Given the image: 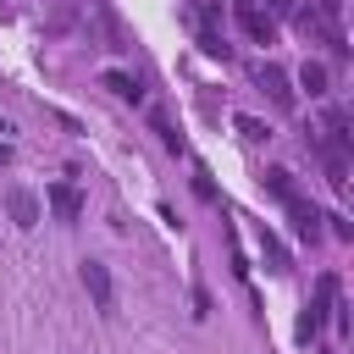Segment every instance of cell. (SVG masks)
<instances>
[{
    "label": "cell",
    "mask_w": 354,
    "mask_h": 354,
    "mask_svg": "<svg viewBox=\"0 0 354 354\" xmlns=\"http://www.w3.org/2000/svg\"><path fill=\"white\" fill-rule=\"evenodd\" d=\"M238 22H243V33H249L254 44H271V22H266L254 6H238Z\"/></svg>",
    "instance_id": "9"
},
{
    "label": "cell",
    "mask_w": 354,
    "mask_h": 354,
    "mask_svg": "<svg viewBox=\"0 0 354 354\" xmlns=\"http://www.w3.org/2000/svg\"><path fill=\"white\" fill-rule=\"evenodd\" d=\"M266 188H271L282 205H293V199H299V188H293V171H282V166H277V171H266Z\"/></svg>",
    "instance_id": "10"
},
{
    "label": "cell",
    "mask_w": 354,
    "mask_h": 354,
    "mask_svg": "<svg viewBox=\"0 0 354 354\" xmlns=\"http://www.w3.org/2000/svg\"><path fill=\"white\" fill-rule=\"evenodd\" d=\"M6 160H11V149H6V144H0V166H6Z\"/></svg>",
    "instance_id": "15"
},
{
    "label": "cell",
    "mask_w": 354,
    "mask_h": 354,
    "mask_svg": "<svg viewBox=\"0 0 354 354\" xmlns=\"http://www.w3.org/2000/svg\"><path fill=\"white\" fill-rule=\"evenodd\" d=\"M6 133H11V122H6V116H0V138H6Z\"/></svg>",
    "instance_id": "16"
},
{
    "label": "cell",
    "mask_w": 354,
    "mask_h": 354,
    "mask_svg": "<svg viewBox=\"0 0 354 354\" xmlns=\"http://www.w3.org/2000/svg\"><path fill=\"white\" fill-rule=\"evenodd\" d=\"M194 194H199V199H216V183H210L205 166H194Z\"/></svg>",
    "instance_id": "12"
},
{
    "label": "cell",
    "mask_w": 354,
    "mask_h": 354,
    "mask_svg": "<svg viewBox=\"0 0 354 354\" xmlns=\"http://www.w3.org/2000/svg\"><path fill=\"white\" fill-rule=\"evenodd\" d=\"M315 11H321L326 22H337V17H343V0H315Z\"/></svg>",
    "instance_id": "13"
},
{
    "label": "cell",
    "mask_w": 354,
    "mask_h": 354,
    "mask_svg": "<svg viewBox=\"0 0 354 354\" xmlns=\"http://www.w3.org/2000/svg\"><path fill=\"white\" fill-rule=\"evenodd\" d=\"M299 88L326 94V66H321V61H304V66H299Z\"/></svg>",
    "instance_id": "11"
},
{
    "label": "cell",
    "mask_w": 354,
    "mask_h": 354,
    "mask_svg": "<svg viewBox=\"0 0 354 354\" xmlns=\"http://www.w3.org/2000/svg\"><path fill=\"white\" fill-rule=\"evenodd\" d=\"M100 83H105L116 100H133V105L144 100V83H138V77H127V72H100Z\"/></svg>",
    "instance_id": "8"
},
{
    "label": "cell",
    "mask_w": 354,
    "mask_h": 354,
    "mask_svg": "<svg viewBox=\"0 0 354 354\" xmlns=\"http://www.w3.org/2000/svg\"><path fill=\"white\" fill-rule=\"evenodd\" d=\"M83 288H88V299H94L100 315H116V282H111L105 260H83Z\"/></svg>",
    "instance_id": "2"
},
{
    "label": "cell",
    "mask_w": 354,
    "mask_h": 354,
    "mask_svg": "<svg viewBox=\"0 0 354 354\" xmlns=\"http://www.w3.org/2000/svg\"><path fill=\"white\" fill-rule=\"evenodd\" d=\"M271 11H282V17H288V11H293V0H271Z\"/></svg>",
    "instance_id": "14"
},
{
    "label": "cell",
    "mask_w": 354,
    "mask_h": 354,
    "mask_svg": "<svg viewBox=\"0 0 354 354\" xmlns=\"http://www.w3.org/2000/svg\"><path fill=\"white\" fill-rule=\"evenodd\" d=\"M254 83L271 94V105H282V111L293 105V88H288V72H282V66H271V61H266V66L254 72Z\"/></svg>",
    "instance_id": "5"
},
{
    "label": "cell",
    "mask_w": 354,
    "mask_h": 354,
    "mask_svg": "<svg viewBox=\"0 0 354 354\" xmlns=\"http://www.w3.org/2000/svg\"><path fill=\"white\" fill-rule=\"evenodd\" d=\"M288 216H293V227H299V238H310V243L321 238V210H315V205H304V199H293V205H288Z\"/></svg>",
    "instance_id": "6"
},
{
    "label": "cell",
    "mask_w": 354,
    "mask_h": 354,
    "mask_svg": "<svg viewBox=\"0 0 354 354\" xmlns=\"http://www.w3.org/2000/svg\"><path fill=\"white\" fill-rule=\"evenodd\" d=\"M6 210H11V221H17L22 232H28V227H39V199H33L28 188H17V183L6 188Z\"/></svg>",
    "instance_id": "4"
},
{
    "label": "cell",
    "mask_w": 354,
    "mask_h": 354,
    "mask_svg": "<svg viewBox=\"0 0 354 354\" xmlns=\"http://www.w3.org/2000/svg\"><path fill=\"white\" fill-rule=\"evenodd\" d=\"M44 199H50L55 221H66V227L83 216V194H77V183H66V177H61V183H50V188H44Z\"/></svg>",
    "instance_id": "3"
},
{
    "label": "cell",
    "mask_w": 354,
    "mask_h": 354,
    "mask_svg": "<svg viewBox=\"0 0 354 354\" xmlns=\"http://www.w3.org/2000/svg\"><path fill=\"white\" fill-rule=\"evenodd\" d=\"M260 254H266V271H277V277H282V271H293V260H288L282 238H277V232H266V227H260Z\"/></svg>",
    "instance_id": "7"
},
{
    "label": "cell",
    "mask_w": 354,
    "mask_h": 354,
    "mask_svg": "<svg viewBox=\"0 0 354 354\" xmlns=\"http://www.w3.org/2000/svg\"><path fill=\"white\" fill-rule=\"evenodd\" d=\"M332 310H337V277H332V271H321V277H315V299H310V304H304V315H299V343H310Z\"/></svg>",
    "instance_id": "1"
}]
</instances>
